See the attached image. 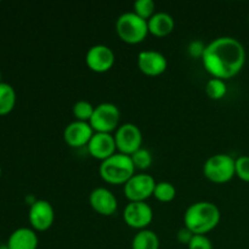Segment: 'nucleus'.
<instances>
[{"label": "nucleus", "instance_id": "nucleus-1", "mask_svg": "<svg viewBox=\"0 0 249 249\" xmlns=\"http://www.w3.org/2000/svg\"><path fill=\"white\" fill-rule=\"evenodd\" d=\"M202 63L212 78L228 80L236 77L246 63V49L238 39L219 36L206 45Z\"/></svg>", "mask_w": 249, "mask_h": 249}, {"label": "nucleus", "instance_id": "nucleus-2", "mask_svg": "<svg viewBox=\"0 0 249 249\" xmlns=\"http://www.w3.org/2000/svg\"><path fill=\"white\" fill-rule=\"evenodd\" d=\"M221 213L213 202L201 201L187 207L184 214V226L194 235H207L219 225Z\"/></svg>", "mask_w": 249, "mask_h": 249}, {"label": "nucleus", "instance_id": "nucleus-3", "mask_svg": "<svg viewBox=\"0 0 249 249\" xmlns=\"http://www.w3.org/2000/svg\"><path fill=\"white\" fill-rule=\"evenodd\" d=\"M135 170L130 156L119 152L105 160L99 167L101 179L112 185H125V182L136 174Z\"/></svg>", "mask_w": 249, "mask_h": 249}, {"label": "nucleus", "instance_id": "nucleus-4", "mask_svg": "<svg viewBox=\"0 0 249 249\" xmlns=\"http://www.w3.org/2000/svg\"><path fill=\"white\" fill-rule=\"evenodd\" d=\"M116 33L122 41L130 45L142 43L150 34L147 21L133 11L124 12L117 18Z\"/></svg>", "mask_w": 249, "mask_h": 249}, {"label": "nucleus", "instance_id": "nucleus-5", "mask_svg": "<svg viewBox=\"0 0 249 249\" xmlns=\"http://www.w3.org/2000/svg\"><path fill=\"white\" fill-rule=\"evenodd\" d=\"M236 160L226 153H216L204 162L203 175L214 184H226L236 177Z\"/></svg>", "mask_w": 249, "mask_h": 249}, {"label": "nucleus", "instance_id": "nucleus-6", "mask_svg": "<svg viewBox=\"0 0 249 249\" xmlns=\"http://www.w3.org/2000/svg\"><path fill=\"white\" fill-rule=\"evenodd\" d=\"M121 111L118 106L111 102H102L95 106L94 114L90 119V125L95 133L112 134L119 126Z\"/></svg>", "mask_w": 249, "mask_h": 249}, {"label": "nucleus", "instance_id": "nucleus-7", "mask_svg": "<svg viewBox=\"0 0 249 249\" xmlns=\"http://www.w3.org/2000/svg\"><path fill=\"white\" fill-rule=\"evenodd\" d=\"M156 184L152 175L139 173L125 182L123 191L129 202H146L153 196Z\"/></svg>", "mask_w": 249, "mask_h": 249}, {"label": "nucleus", "instance_id": "nucleus-8", "mask_svg": "<svg viewBox=\"0 0 249 249\" xmlns=\"http://www.w3.org/2000/svg\"><path fill=\"white\" fill-rule=\"evenodd\" d=\"M117 151L123 155L131 156L142 147V133L134 123H124L114 131Z\"/></svg>", "mask_w": 249, "mask_h": 249}, {"label": "nucleus", "instance_id": "nucleus-9", "mask_svg": "<svg viewBox=\"0 0 249 249\" xmlns=\"http://www.w3.org/2000/svg\"><path fill=\"white\" fill-rule=\"evenodd\" d=\"M123 220L129 228L145 230L153 220V211L146 202H129L123 211Z\"/></svg>", "mask_w": 249, "mask_h": 249}, {"label": "nucleus", "instance_id": "nucleus-10", "mask_svg": "<svg viewBox=\"0 0 249 249\" xmlns=\"http://www.w3.org/2000/svg\"><path fill=\"white\" fill-rule=\"evenodd\" d=\"M116 62V55L109 46L104 44L92 45L85 53V63L95 73L108 72Z\"/></svg>", "mask_w": 249, "mask_h": 249}, {"label": "nucleus", "instance_id": "nucleus-11", "mask_svg": "<svg viewBox=\"0 0 249 249\" xmlns=\"http://www.w3.org/2000/svg\"><path fill=\"white\" fill-rule=\"evenodd\" d=\"M28 220L34 231L43 232L49 230L55 221V209L53 204L45 199H38L29 207Z\"/></svg>", "mask_w": 249, "mask_h": 249}, {"label": "nucleus", "instance_id": "nucleus-12", "mask_svg": "<svg viewBox=\"0 0 249 249\" xmlns=\"http://www.w3.org/2000/svg\"><path fill=\"white\" fill-rule=\"evenodd\" d=\"M90 207L97 214L104 216L113 215L118 208V199L111 190L106 187H96L89 195Z\"/></svg>", "mask_w": 249, "mask_h": 249}, {"label": "nucleus", "instance_id": "nucleus-13", "mask_svg": "<svg viewBox=\"0 0 249 249\" xmlns=\"http://www.w3.org/2000/svg\"><path fill=\"white\" fill-rule=\"evenodd\" d=\"M138 67L148 77H158L168 68L167 57L156 50H143L138 55Z\"/></svg>", "mask_w": 249, "mask_h": 249}, {"label": "nucleus", "instance_id": "nucleus-14", "mask_svg": "<svg viewBox=\"0 0 249 249\" xmlns=\"http://www.w3.org/2000/svg\"><path fill=\"white\" fill-rule=\"evenodd\" d=\"M94 133L90 123L74 121L68 124L63 130V140L70 147L80 148L88 146Z\"/></svg>", "mask_w": 249, "mask_h": 249}, {"label": "nucleus", "instance_id": "nucleus-15", "mask_svg": "<svg viewBox=\"0 0 249 249\" xmlns=\"http://www.w3.org/2000/svg\"><path fill=\"white\" fill-rule=\"evenodd\" d=\"M87 148L92 158L100 160V162H104L105 160L117 153L114 135L107 133H94Z\"/></svg>", "mask_w": 249, "mask_h": 249}, {"label": "nucleus", "instance_id": "nucleus-16", "mask_svg": "<svg viewBox=\"0 0 249 249\" xmlns=\"http://www.w3.org/2000/svg\"><path fill=\"white\" fill-rule=\"evenodd\" d=\"M9 249H38L39 238L36 231L29 228H19L7 240Z\"/></svg>", "mask_w": 249, "mask_h": 249}, {"label": "nucleus", "instance_id": "nucleus-17", "mask_svg": "<svg viewBox=\"0 0 249 249\" xmlns=\"http://www.w3.org/2000/svg\"><path fill=\"white\" fill-rule=\"evenodd\" d=\"M148 33L157 38H163L167 36L174 31L175 21L172 15L168 12H156L152 17L147 21Z\"/></svg>", "mask_w": 249, "mask_h": 249}, {"label": "nucleus", "instance_id": "nucleus-18", "mask_svg": "<svg viewBox=\"0 0 249 249\" xmlns=\"http://www.w3.org/2000/svg\"><path fill=\"white\" fill-rule=\"evenodd\" d=\"M160 237L152 230H140L131 241V249H160Z\"/></svg>", "mask_w": 249, "mask_h": 249}, {"label": "nucleus", "instance_id": "nucleus-19", "mask_svg": "<svg viewBox=\"0 0 249 249\" xmlns=\"http://www.w3.org/2000/svg\"><path fill=\"white\" fill-rule=\"evenodd\" d=\"M16 91L9 83H0V116H6L16 106Z\"/></svg>", "mask_w": 249, "mask_h": 249}, {"label": "nucleus", "instance_id": "nucleus-20", "mask_svg": "<svg viewBox=\"0 0 249 249\" xmlns=\"http://www.w3.org/2000/svg\"><path fill=\"white\" fill-rule=\"evenodd\" d=\"M175 196H177V189H175V186L172 182L160 181L156 184L153 197H155L158 202L169 203V202L174 201Z\"/></svg>", "mask_w": 249, "mask_h": 249}, {"label": "nucleus", "instance_id": "nucleus-21", "mask_svg": "<svg viewBox=\"0 0 249 249\" xmlns=\"http://www.w3.org/2000/svg\"><path fill=\"white\" fill-rule=\"evenodd\" d=\"M228 92L226 82L219 78H211L206 84V94L212 100H221Z\"/></svg>", "mask_w": 249, "mask_h": 249}, {"label": "nucleus", "instance_id": "nucleus-22", "mask_svg": "<svg viewBox=\"0 0 249 249\" xmlns=\"http://www.w3.org/2000/svg\"><path fill=\"white\" fill-rule=\"evenodd\" d=\"M95 106L91 102L87 101V100H79L73 105V116L75 117V121L79 122H87L89 123L91 119L92 114H94Z\"/></svg>", "mask_w": 249, "mask_h": 249}, {"label": "nucleus", "instance_id": "nucleus-23", "mask_svg": "<svg viewBox=\"0 0 249 249\" xmlns=\"http://www.w3.org/2000/svg\"><path fill=\"white\" fill-rule=\"evenodd\" d=\"M133 9V12L146 21H148L156 14V4L153 0H136Z\"/></svg>", "mask_w": 249, "mask_h": 249}, {"label": "nucleus", "instance_id": "nucleus-24", "mask_svg": "<svg viewBox=\"0 0 249 249\" xmlns=\"http://www.w3.org/2000/svg\"><path fill=\"white\" fill-rule=\"evenodd\" d=\"M130 157H131V160H133L134 165H135V169L146 170L152 165L153 158H152V155H151V152L147 150V148L141 147L140 150H138L135 153H133Z\"/></svg>", "mask_w": 249, "mask_h": 249}, {"label": "nucleus", "instance_id": "nucleus-25", "mask_svg": "<svg viewBox=\"0 0 249 249\" xmlns=\"http://www.w3.org/2000/svg\"><path fill=\"white\" fill-rule=\"evenodd\" d=\"M236 177L245 182H249V156L236 158Z\"/></svg>", "mask_w": 249, "mask_h": 249}, {"label": "nucleus", "instance_id": "nucleus-26", "mask_svg": "<svg viewBox=\"0 0 249 249\" xmlns=\"http://www.w3.org/2000/svg\"><path fill=\"white\" fill-rule=\"evenodd\" d=\"M187 247L189 249H214L213 242L207 235H195Z\"/></svg>", "mask_w": 249, "mask_h": 249}, {"label": "nucleus", "instance_id": "nucleus-27", "mask_svg": "<svg viewBox=\"0 0 249 249\" xmlns=\"http://www.w3.org/2000/svg\"><path fill=\"white\" fill-rule=\"evenodd\" d=\"M204 50H206V45L201 40H194L192 43H190L189 53L192 57L202 58Z\"/></svg>", "mask_w": 249, "mask_h": 249}, {"label": "nucleus", "instance_id": "nucleus-28", "mask_svg": "<svg viewBox=\"0 0 249 249\" xmlns=\"http://www.w3.org/2000/svg\"><path fill=\"white\" fill-rule=\"evenodd\" d=\"M194 236H195L194 233H192L189 229L185 228V226L180 229L177 233V238L178 241H179V243H181V245H186V246H189V243L191 242Z\"/></svg>", "mask_w": 249, "mask_h": 249}, {"label": "nucleus", "instance_id": "nucleus-29", "mask_svg": "<svg viewBox=\"0 0 249 249\" xmlns=\"http://www.w3.org/2000/svg\"><path fill=\"white\" fill-rule=\"evenodd\" d=\"M0 249H9V247H7V245H1L0 246Z\"/></svg>", "mask_w": 249, "mask_h": 249}, {"label": "nucleus", "instance_id": "nucleus-30", "mask_svg": "<svg viewBox=\"0 0 249 249\" xmlns=\"http://www.w3.org/2000/svg\"><path fill=\"white\" fill-rule=\"evenodd\" d=\"M0 83H2L1 82V71H0Z\"/></svg>", "mask_w": 249, "mask_h": 249}, {"label": "nucleus", "instance_id": "nucleus-31", "mask_svg": "<svg viewBox=\"0 0 249 249\" xmlns=\"http://www.w3.org/2000/svg\"><path fill=\"white\" fill-rule=\"evenodd\" d=\"M1 172H2V170H1V167H0V177H1Z\"/></svg>", "mask_w": 249, "mask_h": 249}, {"label": "nucleus", "instance_id": "nucleus-32", "mask_svg": "<svg viewBox=\"0 0 249 249\" xmlns=\"http://www.w3.org/2000/svg\"><path fill=\"white\" fill-rule=\"evenodd\" d=\"M248 22H249V15H248Z\"/></svg>", "mask_w": 249, "mask_h": 249}]
</instances>
